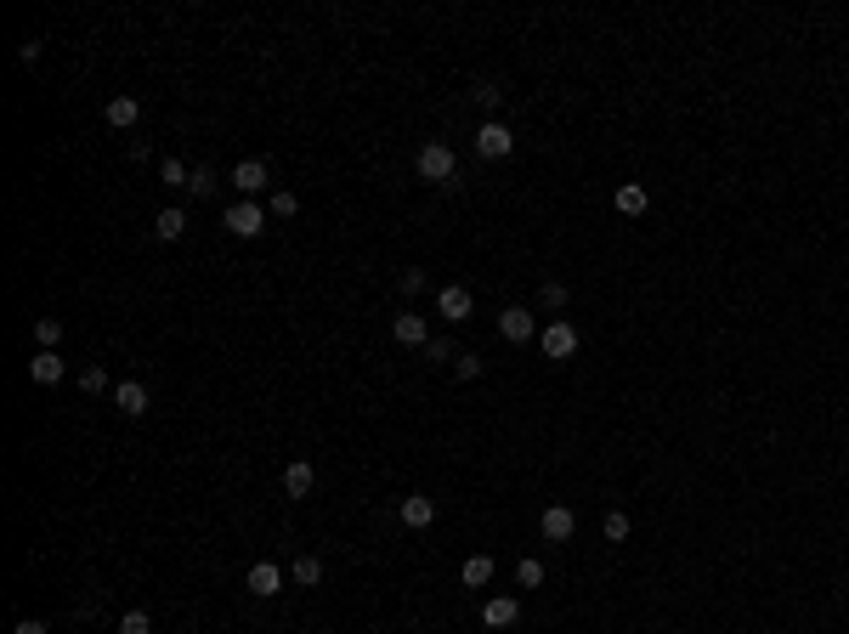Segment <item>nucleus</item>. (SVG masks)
I'll return each instance as SVG.
<instances>
[{"mask_svg": "<svg viewBox=\"0 0 849 634\" xmlns=\"http://www.w3.org/2000/svg\"><path fill=\"white\" fill-rule=\"evenodd\" d=\"M159 176H164L170 187H182V193H187V182H193V171H187L182 159H164V171H159Z\"/></svg>", "mask_w": 849, "mask_h": 634, "instance_id": "26", "label": "nucleus"}, {"mask_svg": "<svg viewBox=\"0 0 849 634\" xmlns=\"http://www.w3.org/2000/svg\"><path fill=\"white\" fill-rule=\"evenodd\" d=\"M424 363H459V346L453 340H431L424 346Z\"/></svg>", "mask_w": 849, "mask_h": 634, "instance_id": "25", "label": "nucleus"}, {"mask_svg": "<svg viewBox=\"0 0 849 634\" xmlns=\"http://www.w3.org/2000/svg\"><path fill=\"white\" fill-rule=\"evenodd\" d=\"M521 618V601L516 595H487V606H481V623L487 629H509Z\"/></svg>", "mask_w": 849, "mask_h": 634, "instance_id": "11", "label": "nucleus"}, {"mask_svg": "<svg viewBox=\"0 0 849 634\" xmlns=\"http://www.w3.org/2000/svg\"><path fill=\"white\" fill-rule=\"evenodd\" d=\"M606 538H611V544H623V538H629V516H623V510H611V516H606Z\"/></svg>", "mask_w": 849, "mask_h": 634, "instance_id": "31", "label": "nucleus"}, {"mask_svg": "<svg viewBox=\"0 0 849 634\" xmlns=\"http://www.w3.org/2000/svg\"><path fill=\"white\" fill-rule=\"evenodd\" d=\"M471 97H476V108H481V114H493V108H499V97H504V91H499V86H476Z\"/></svg>", "mask_w": 849, "mask_h": 634, "instance_id": "32", "label": "nucleus"}, {"mask_svg": "<svg viewBox=\"0 0 849 634\" xmlns=\"http://www.w3.org/2000/svg\"><path fill=\"white\" fill-rule=\"evenodd\" d=\"M221 221H227L232 238H261V232H266V210L255 204V199H238V204H227Z\"/></svg>", "mask_w": 849, "mask_h": 634, "instance_id": "2", "label": "nucleus"}, {"mask_svg": "<svg viewBox=\"0 0 849 634\" xmlns=\"http://www.w3.org/2000/svg\"><path fill=\"white\" fill-rule=\"evenodd\" d=\"M272 182V171H266V159H244V164H232V187H238L244 199H255L261 187Z\"/></svg>", "mask_w": 849, "mask_h": 634, "instance_id": "8", "label": "nucleus"}, {"mask_svg": "<svg viewBox=\"0 0 849 634\" xmlns=\"http://www.w3.org/2000/svg\"><path fill=\"white\" fill-rule=\"evenodd\" d=\"M538 527H544V538H549V544H566L572 533H578V516H572L566 504H549V510H544V521H538Z\"/></svg>", "mask_w": 849, "mask_h": 634, "instance_id": "10", "label": "nucleus"}, {"mask_svg": "<svg viewBox=\"0 0 849 634\" xmlns=\"http://www.w3.org/2000/svg\"><path fill=\"white\" fill-rule=\"evenodd\" d=\"M17 62H40V40H23V46H17Z\"/></svg>", "mask_w": 849, "mask_h": 634, "instance_id": "34", "label": "nucleus"}, {"mask_svg": "<svg viewBox=\"0 0 849 634\" xmlns=\"http://www.w3.org/2000/svg\"><path fill=\"white\" fill-rule=\"evenodd\" d=\"M397 516H402V527H431L436 521V504L424 499V493H408V499L397 504Z\"/></svg>", "mask_w": 849, "mask_h": 634, "instance_id": "14", "label": "nucleus"}, {"mask_svg": "<svg viewBox=\"0 0 849 634\" xmlns=\"http://www.w3.org/2000/svg\"><path fill=\"white\" fill-rule=\"evenodd\" d=\"M516 583H521V589H538V583H544V561H533V555H527V561L516 566Z\"/></svg>", "mask_w": 849, "mask_h": 634, "instance_id": "24", "label": "nucleus"}, {"mask_svg": "<svg viewBox=\"0 0 849 634\" xmlns=\"http://www.w3.org/2000/svg\"><path fill=\"white\" fill-rule=\"evenodd\" d=\"M414 171H419V182L448 187V182L459 176V159H453V147H448V142H424V147H419V159H414Z\"/></svg>", "mask_w": 849, "mask_h": 634, "instance_id": "1", "label": "nucleus"}, {"mask_svg": "<svg viewBox=\"0 0 849 634\" xmlns=\"http://www.w3.org/2000/svg\"><path fill=\"white\" fill-rule=\"evenodd\" d=\"M182 232H187V210H176V204H170V210H159V221H154V238H159V244H176Z\"/></svg>", "mask_w": 849, "mask_h": 634, "instance_id": "16", "label": "nucleus"}, {"mask_svg": "<svg viewBox=\"0 0 849 634\" xmlns=\"http://www.w3.org/2000/svg\"><path fill=\"white\" fill-rule=\"evenodd\" d=\"M34 340H40V351H57L62 323H57V317H34Z\"/></svg>", "mask_w": 849, "mask_h": 634, "instance_id": "22", "label": "nucleus"}, {"mask_svg": "<svg viewBox=\"0 0 849 634\" xmlns=\"http://www.w3.org/2000/svg\"><path fill=\"white\" fill-rule=\"evenodd\" d=\"M136 119H142V102H136L131 91H125V97H114V102H108V125H114V131H131Z\"/></svg>", "mask_w": 849, "mask_h": 634, "instance_id": "17", "label": "nucleus"}, {"mask_svg": "<svg viewBox=\"0 0 849 634\" xmlns=\"http://www.w3.org/2000/svg\"><path fill=\"white\" fill-rule=\"evenodd\" d=\"M119 634H154V618H147V611H125V618H119Z\"/></svg>", "mask_w": 849, "mask_h": 634, "instance_id": "28", "label": "nucleus"}, {"mask_svg": "<svg viewBox=\"0 0 849 634\" xmlns=\"http://www.w3.org/2000/svg\"><path fill=\"white\" fill-rule=\"evenodd\" d=\"M294 583H301V589H317V583H323V561H317V555H301V561H294Z\"/></svg>", "mask_w": 849, "mask_h": 634, "instance_id": "20", "label": "nucleus"}, {"mask_svg": "<svg viewBox=\"0 0 849 634\" xmlns=\"http://www.w3.org/2000/svg\"><path fill=\"white\" fill-rule=\"evenodd\" d=\"M566 301H572V294H566L561 278H549V284L538 289V306H544V312H566Z\"/></svg>", "mask_w": 849, "mask_h": 634, "instance_id": "21", "label": "nucleus"}, {"mask_svg": "<svg viewBox=\"0 0 849 634\" xmlns=\"http://www.w3.org/2000/svg\"><path fill=\"white\" fill-rule=\"evenodd\" d=\"M436 312L448 317V323H464V317L476 312V294L464 289V284H442V289H436Z\"/></svg>", "mask_w": 849, "mask_h": 634, "instance_id": "5", "label": "nucleus"}, {"mask_svg": "<svg viewBox=\"0 0 849 634\" xmlns=\"http://www.w3.org/2000/svg\"><path fill=\"white\" fill-rule=\"evenodd\" d=\"M538 346H544V357H549V363H566V357L578 351V329H572L566 317H555V323H549V329L538 334Z\"/></svg>", "mask_w": 849, "mask_h": 634, "instance_id": "3", "label": "nucleus"}, {"mask_svg": "<svg viewBox=\"0 0 849 634\" xmlns=\"http://www.w3.org/2000/svg\"><path fill=\"white\" fill-rule=\"evenodd\" d=\"M459 578H464V589H487L493 583V555H471L459 566Z\"/></svg>", "mask_w": 849, "mask_h": 634, "instance_id": "19", "label": "nucleus"}, {"mask_svg": "<svg viewBox=\"0 0 849 634\" xmlns=\"http://www.w3.org/2000/svg\"><path fill=\"white\" fill-rule=\"evenodd\" d=\"M62 374H69V363H62L57 351H34V363H29V379H34V386H57Z\"/></svg>", "mask_w": 849, "mask_h": 634, "instance_id": "13", "label": "nucleus"}, {"mask_svg": "<svg viewBox=\"0 0 849 634\" xmlns=\"http://www.w3.org/2000/svg\"><path fill=\"white\" fill-rule=\"evenodd\" d=\"M424 289H431V278H424L419 266H408V272H402V294H424Z\"/></svg>", "mask_w": 849, "mask_h": 634, "instance_id": "30", "label": "nucleus"}, {"mask_svg": "<svg viewBox=\"0 0 849 634\" xmlns=\"http://www.w3.org/2000/svg\"><path fill=\"white\" fill-rule=\"evenodd\" d=\"M12 634H46V629H40V623H17Z\"/></svg>", "mask_w": 849, "mask_h": 634, "instance_id": "35", "label": "nucleus"}, {"mask_svg": "<svg viewBox=\"0 0 849 634\" xmlns=\"http://www.w3.org/2000/svg\"><path fill=\"white\" fill-rule=\"evenodd\" d=\"M481 368H487V363H481L476 351H459V363H453V374H459V379H481Z\"/></svg>", "mask_w": 849, "mask_h": 634, "instance_id": "29", "label": "nucleus"}, {"mask_svg": "<svg viewBox=\"0 0 849 634\" xmlns=\"http://www.w3.org/2000/svg\"><path fill=\"white\" fill-rule=\"evenodd\" d=\"M114 408L125 419H142L147 414V386H142V379H119V386H114Z\"/></svg>", "mask_w": 849, "mask_h": 634, "instance_id": "9", "label": "nucleus"}, {"mask_svg": "<svg viewBox=\"0 0 849 634\" xmlns=\"http://www.w3.org/2000/svg\"><path fill=\"white\" fill-rule=\"evenodd\" d=\"M79 386L91 391V396H102V391H108V374H102V368H85V374H79Z\"/></svg>", "mask_w": 849, "mask_h": 634, "instance_id": "33", "label": "nucleus"}, {"mask_svg": "<svg viewBox=\"0 0 849 634\" xmlns=\"http://www.w3.org/2000/svg\"><path fill=\"white\" fill-rule=\"evenodd\" d=\"M312 481H317V471H312L306 459H294L289 471H284V493H289V499H306V493H312Z\"/></svg>", "mask_w": 849, "mask_h": 634, "instance_id": "18", "label": "nucleus"}, {"mask_svg": "<svg viewBox=\"0 0 849 634\" xmlns=\"http://www.w3.org/2000/svg\"><path fill=\"white\" fill-rule=\"evenodd\" d=\"M611 204H618V216H646V210H651V193H646L640 182H618Z\"/></svg>", "mask_w": 849, "mask_h": 634, "instance_id": "12", "label": "nucleus"}, {"mask_svg": "<svg viewBox=\"0 0 849 634\" xmlns=\"http://www.w3.org/2000/svg\"><path fill=\"white\" fill-rule=\"evenodd\" d=\"M499 334H504L509 346H527V340H533V312H527V306H504L499 312Z\"/></svg>", "mask_w": 849, "mask_h": 634, "instance_id": "6", "label": "nucleus"}, {"mask_svg": "<svg viewBox=\"0 0 849 634\" xmlns=\"http://www.w3.org/2000/svg\"><path fill=\"white\" fill-rule=\"evenodd\" d=\"M294 210H301V199H294L289 187H278V193H272V216H278V221H289Z\"/></svg>", "mask_w": 849, "mask_h": 634, "instance_id": "27", "label": "nucleus"}, {"mask_svg": "<svg viewBox=\"0 0 849 634\" xmlns=\"http://www.w3.org/2000/svg\"><path fill=\"white\" fill-rule=\"evenodd\" d=\"M391 334H397V346H414V351L431 346V323H424V317H414V312H397Z\"/></svg>", "mask_w": 849, "mask_h": 634, "instance_id": "7", "label": "nucleus"}, {"mask_svg": "<svg viewBox=\"0 0 849 634\" xmlns=\"http://www.w3.org/2000/svg\"><path fill=\"white\" fill-rule=\"evenodd\" d=\"M249 589H255V595H261V601H266V595H278V589H284V573H278V561H255V566H249Z\"/></svg>", "mask_w": 849, "mask_h": 634, "instance_id": "15", "label": "nucleus"}, {"mask_svg": "<svg viewBox=\"0 0 849 634\" xmlns=\"http://www.w3.org/2000/svg\"><path fill=\"white\" fill-rule=\"evenodd\" d=\"M509 147H516V131H509V125H499V119H481V131H476V154H481V159H504Z\"/></svg>", "mask_w": 849, "mask_h": 634, "instance_id": "4", "label": "nucleus"}, {"mask_svg": "<svg viewBox=\"0 0 849 634\" xmlns=\"http://www.w3.org/2000/svg\"><path fill=\"white\" fill-rule=\"evenodd\" d=\"M187 199H216V171H193V182H187Z\"/></svg>", "mask_w": 849, "mask_h": 634, "instance_id": "23", "label": "nucleus"}]
</instances>
